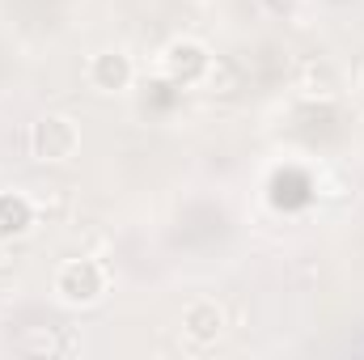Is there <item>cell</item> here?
Returning a JSON list of instances; mask_svg holds the SVG:
<instances>
[{"label":"cell","instance_id":"6da1fadb","mask_svg":"<svg viewBox=\"0 0 364 360\" xmlns=\"http://www.w3.org/2000/svg\"><path fill=\"white\" fill-rule=\"evenodd\" d=\"M30 149L38 162H68L81 149V132L68 115H43L30 132Z\"/></svg>","mask_w":364,"mask_h":360},{"label":"cell","instance_id":"7a4b0ae2","mask_svg":"<svg viewBox=\"0 0 364 360\" xmlns=\"http://www.w3.org/2000/svg\"><path fill=\"white\" fill-rule=\"evenodd\" d=\"M102 288H106V275H102V268L90 263V259L64 263L60 275H55V292H60L64 301H73V305H90V301H97Z\"/></svg>","mask_w":364,"mask_h":360},{"label":"cell","instance_id":"3957f363","mask_svg":"<svg viewBox=\"0 0 364 360\" xmlns=\"http://www.w3.org/2000/svg\"><path fill=\"white\" fill-rule=\"evenodd\" d=\"M225 331V314H220V305L216 301H195L191 309H186V335H195V339H216Z\"/></svg>","mask_w":364,"mask_h":360}]
</instances>
